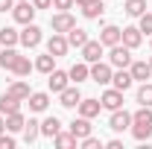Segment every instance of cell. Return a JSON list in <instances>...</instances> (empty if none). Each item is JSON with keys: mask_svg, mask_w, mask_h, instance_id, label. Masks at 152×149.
Listing matches in <instances>:
<instances>
[{"mask_svg": "<svg viewBox=\"0 0 152 149\" xmlns=\"http://www.w3.org/2000/svg\"><path fill=\"white\" fill-rule=\"evenodd\" d=\"M137 26H140L143 35H152V12H143V15L137 18Z\"/></svg>", "mask_w": 152, "mask_h": 149, "instance_id": "836d02e7", "label": "cell"}, {"mask_svg": "<svg viewBox=\"0 0 152 149\" xmlns=\"http://www.w3.org/2000/svg\"><path fill=\"white\" fill-rule=\"evenodd\" d=\"M70 131H73V134L79 137V140H82V137H88V134H91V120L79 114V117H76L73 123H70Z\"/></svg>", "mask_w": 152, "mask_h": 149, "instance_id": "7402d4cb", "label": "cell"}, {"mask_svg": "<svg viewBox=\"0 0 152 149\" xmlns=\"http://www.w3.org/2000/svg\"><path fill=\"white\" fill-rule=\"evenodd\" d=\"M99 102H102V108H108V111H117V108H123V91H117V88H108V91L99 96Z\"/></svg>", "mask_w": 152, "mask_h": 149, "instance_id": "4fadbf2b", "label": "cell"}, {"mask_svg": "<svg viewBox=\"0 0 152 149\" xmlns=\"http://www.w3.org/2000/svg\"><path fill=\"white\" fill-rule=\"evenodd\" d=\"M18 50H15V47H3V50H0V67H3V70H12V67H15V61H18Z\"/></svg>", "mask_w": 152, "mask_h": 149, "instance_id": "d4e9b609", "label": "cell"}, {"mask_svg": "<svg viewBox=\"0 0 152 149\" xmlns=\"http://www.w3.org/2000/svg\"><path fill=\"white\" fill-rule=\"evenodd\" d=\"M32 6H35V9H50L53 0H32Z\"/></svg>", "mask_w": 152, "mask_h": 149, "instance_id": "74e56055", "label": "cell"}, {"mask_svg": "<svg viewBox=\"0 0 152 149\" xmlns=\"http://www.w3.org/2000/svg\"><path fill=\"white\" fill-rule=\"evenodd\" d=\"M47 85H50V91H53V93H61L67 85H70V73H64V70H53V73H47Z\"/></svg>", "mask_w": 152, "mask_h": 149, "instance_id": "8fae6325", "label": "cell"}, {"mask_svg": "<svg viewBox=\"0 0 152 149\" xmlns=\"http://www.w3.org/2000/svg\"><path fill=\"white\" fill-rule=\"evenodd\" d=\"M79 99H82L79 85H67L64 91L58 93V105H64V108H76V105H79Z\"/></svg>", "mask_w": 152, "mask_h": 149, "instance_id": "7c38bea8", "label": "cell"}, {"mask_svg": "<svg viewBox=\"0 0 152 149\" xmlns=\"http://www.w3.org/2000/svg\"><path fill=\"white\" fill-rule=\"evenodd\" d=\"M76 108H79V114H82V117L94 120L96 114H99V108H102V102H99V99H79V105H76Z\"/></svg>", "mask_w": 152, "mask_h": 149, "instance_id": "2e32d148", "label": "cell"}, {"mask_svg": "<svg viewBox=\"0 0 152 149\" xmlns=\"http://www.w3.org/2000/svg\"><path fill=\"white\" fill-rule=\"evenodd\" d=\"M47 105H50V93L47 91L29 93V111H47Z\"/></svg>", "mask_w": 152, "mask_h": 149, "instance_id": "ac0fdd59", "label": "cell"}, {"mask_svg": "<svg viewBox=\"0 0 152 149\" xmlns=\"http://www.w3.org/2000/svg\"><path fill=\"white\" fill-rule=\"evenodd\" d=\"M23 114L15 111V114H6V131H23Z\"/></svg>", "mask_w": 152, "mask_h": 149, "instance_id": "1f68e13d", "label": "cell"}, {"mask_svg": "<svg viewBox=\"0 0 152 149\" xmlns=\"http://www.w3.org/2000/svg\"><path fill=\"white\" fill-rule=\"evenodd\" d=\"M32 70H35V64H32V61H29L26 56H18L15 67H12V73H15V76H29Z\"/></svg>", "mask_w": 152, "mask_h": 149, "instance_id": "f546056e", "label": "cell"}, {"mask_svg": "<svg viewBox=\"0 0 152 149\" xmlns=\"http://www.w3.org/2000/svg\"><path fill=\"white\" fill-rule=\"evenodd\" d=\"M111 85L114 88H117V91H129V88H132L134 85V79H132V73H129V67H117V70H114L111 73Z\"/></svg>", "mask_w": 152, "mask_h": 149, "instance_id": "ba28073f", "label": "cell"}, {"mask_svg": "<svg viewBox=\"0 0 152 149\" xmlns=\"http://www.w3.org/2000/svg\"><path fill=\"white\" fill-rule=\"evenodd\" d=\"M15 111H20V99H15L12 93H3L0 96V114L6 117V114H15Z\"/></svg>", "mask_w": 152, "mask_h": 149, "instance_id": "484cf974", "label": "cell"}, {"mask_svg": "<svg viewBox=\"0 0 152 149\" xmlns=\"http://www.w3.org/2000/svg\"><path fill=\"white\" fill-rule=\"evenodd\" d=\"M35 70H38V73H53V70H56V56H53V53L38 56L35 58Z\"/></svg>", "mask_w": 152, "mask_h": 149, "instance_id": "4316f807", "label": "cell"}, {"mask_svg": "<svg viewBox=\"0 0 152 149\" xmlns=\"http://www.w3.org/2000/svg\"><path fill=\"white\" fill-rule=\"evenodd\" d=\"M108 129H111V131H126V129H132V114L123 111V108L111 111V117H108Z\"/></svg>", "mask_w": 152, "mask_h": 149, "instance_id": "5b68a950", "label": "cell"}, {"mask_svg": "<svg viewBox=\"0 0 152 149\" xmlns=\"http://www.w3.org/2000/svg\"><path fill=\"white\" fill-rule=\"evenodd\" d=\"M41 26H35V23H23V29H20V44L26 47V50H35L38 44H41Z\"/></svg>", "mask_w": 152, "mask_h": 149, "instance_id": "3957f363", "label": "cell"}, {"mask_svg": "<svg viewBox=\"0 0 152 149\" xmlns=\"http://www.w3.org/2000/svg\"><path fill=\"white\" fill-rule=\"evenodd\" d=\"M120 44H126L129 50H137V47L143 44V32H140V26H126L123 35H120Z\"/></svg>", "mask_w": 152, "mask_h": 149, "instance_id": "30bf717a", "label": "cell"}, {"mask_svg": "<svg viewBox=\"0 0 152 149\" xmlns=\"http://www.w3.org/2000/svg\"><path fill=\"white\" fill-rule=\"evenodd\" d=\"M38 137H41V123H38L35 117H29V120L23 123V140H26V143H35Z\"/></svg>", "mask_w": 152, "mask_h": 149, "instance_id": "d6986e66", "label": "cell"}, {"mask_svg": "<svg viewBox=\"0 0 152 149\" xmlns=\"http://www.w3.org/2000/svg\"><path fill=\"white\" fill-rule=\"evenodd\" d=\"M6 93H12V96H15V99H20V102H23V99H29V85H26V82H20V79H15V82H12V85H9V88H6Z\"/></svg>", "mask_w": 152, "mask_h": 149, "instance_id": "cb8c5ba5", "label": "cell"}, {"mask_svg": "<svg viewBox=\"0 0 152 149\" xmlns=\"http://www.w3.org/2000/svg\"><path fill=\"white\" fill-rule=\"evenodd\" d=\"M102 50H105V47H102V41H99V38H96V41L88 38V41H85V47H82V61H88V64L99 61V58H102Z\"/></svg>", "mask_w": 152, "mask_h": 149, "instance_id": "8992f818", "label": "cell"}, {"mask_svg": "<svg viewBox=\"0 0 152 149\" xmlns=\"http://www.w3.org/2000/svg\"><path fill=\"white\" fill-rule=\"evenodd\" d=\"M105 146H108V149H123V140H117V137H114V140H108Z\"/></svg>", "mask_w": 152, "mask_h": 149, "instance_id": "ab89813d", "label": "cell"}, {"mask_svg": "<svg viewBox=\"0 0 152 149\" xmlns=\"http://www.w3.org/2000/svg\"><path fill=\"white\" fill-rule=\"evenodd\" d=\"M12 146H15V137L3 131V134H0V149H12Z\"/></svg>", "mask_w": 152, "mask_h": 149, "instance_id": "8d00e7d4", "label": "cell"}, {"mask_svg": "<svg viewBox=\"0 0 152 149\" xmlns=\"http://www.w3.org/2000/svg\"><path fill=\"white\" fill-rule=\"evenodd\" d=\"M149 44H152V35H149Z\"/></svg>", "mask_w": 152, "mask_h": 149, "instance_id": "ee69618b", "label": "cell"}, {"mask_svg": "<svg viewBox=\"0 0 152 149\" xmlns=\"http://www.w3.org/2000/svg\"><path fill=\"white\" fill-rule=\"evenodd\" d=\"M129 73H132L134 82H149L152 67H149V61H134V58H132V64H129Z\"/></svg>", "mask_w": 152, "mask_h": 149, "instance_id": "9a60e30c", "label": "cell"}, {"mask_svg": "<svg viewBox=\"0 0 152 149\" xmlns=\"http://www.w3.org/2000/svg\"><path fill=\"white\" fill-rule=\"evenodd\" d=\"M105 143L99 140V137H94V134H88V137H82V149H102Z\"/></svg>", "mask_w": 152, "mask_h": 149, "instance_id": "e575fe53", "label": "cell"}, {"mask_svg": "<svg viewBox=\"0 0 152 149\" xmlns=\"http://www.w3.org/2000/svg\"><path fill=\"white\" fill-rule=\"evenodd\" d=\"M35 6H32V0H15V6H12V18L15 23H32L35 18Z\"/></svg>", "mask_w": 152, "mask_h": 149, "instance_id": "7a4b0ae2", "label": "cell"}, {"mask_svg": "<svg viewBox=\"0 0 152 149\" xmlns=\"http://www.w3.org/2000/svg\"><path fill=\"white\" fill-rule=\"evenodd\" d=\"M108 64H111L114 70H117V67H129V64H132V50H129L126 44L108 47Z\"/></svg>", "mask_w": 152, "mask_h": 149, "instance_id": "6da1fadb", "label": "cell"}, {"mask_svg": "<svg viewBox=\"0 0 152 149\" xmlns=\"http://www.w3.org/2000/svg\"><path fill=\"white\" fill-rule=\"evenodd\" d=\"M137 102H140V105H152V82H140V88H137Z\"/></svg>", "mask_w": 152, "mask_h": 149, "instance_id": "d6a6232c", "label": "cell"}, {"mask_svg": "<svg viewBox=\"0 0 152 149\" xmlns=\"http://www.w3.org/2000/svg\"><path fill=\"white\" fill-rule=\"evenodd\" d=\"M12 6H15V0H0V12H12Z\"/></svg>", "mask_w": 152, "mask_h": 149, "instance_id": "f35d334b", "label": "cell"}, {"mask_svg": "<svg viewBox=\"0 0 152 149\" xmlns=\"http://www.w3.org/2000/svg\"><path fill=\"white\" fill-rule=\"evenodd\" d=\"M53 143H56L58 149H73L76 143H79V137H76L73 131H58L56 137H53Z\"/></svg>", "mask_w": 152, "mask_h": 149, "instance_id": "83f0119b", "label": "cell"}, {"mask_svg": "<svg viewBox=\"0 0 152 149\" xmlns=\"http://www.w3.org/2000/svg\"><path fill=\"white\" fill-rule=\"evenodd\" d=\"M111 73H114V67L105 64V61H94L91 64V79H94L96 85H108L111 82Z\"/></svg>", "mask_w": 152, "mask_h": 149, "instance_id": "52a82bcc", "label": "cell"}, {"mask_svg": "<svg viewBox=\"0 0 152 149\" xmlns=\"http://www.w3.org/2000/svg\"><path fill=\"white\" fill-rule=\"evenodd\" d=\"M120 35H123V29H120V26L105 23V26H102V32H99V41H102V47H114V44H120Z\"/></svg>", "mask_w": 152, "mask_h": 149, "instance_id": "5bb4252c", "label": "cell"}, {"mask_svg": "<svg viewBox=\"0 0 152 149\" xmlns=\"http://www.w3.org/2000/svg\"><path fill=\"white\" fill-rule=\"evenodd\" d=\"M85 41H88V32H85V29H79V26H73V29L67 32V44H70V47H79V50H82V47H85Z\"/></svg>", "mask_w": 152, "mask_h": 149, "instance_id": "f1b7e54d", "label": "cell"}, {"mask_svg": "<svg viewBox=\"0 0 152 149\" xmlns=\"http://www.w3.org/2000/svg\"><path fill=\"white\" fill-rule=\"evenodd\" d=\"M73 3H76V6H85V3H88V0H73Z\"/></svg>", "mask_w": 152, "mask_h": 149, "instance_id": "b9f144b4", "label": "cell"}, {"mask_svg": "<svg viewBox=\"0 0 152 149\" xmlns=\"http://www.w3.org/2000/svg\"><path fill=\"white\" fill-rule=\"evenodd\" d=\"M149 67H152V56H149Z\"/></svg>", "mask_w": 152, "mask_h": 149, "instance_id": "7bdbcfd3", "label": "cell"}, {"mask_svg": "<svg viewBox=\"0 0 152 149\" xmlns=\"http://www.w3.org/2000/svg\"><path fill=\"white\" fill-rule=\"evenodd\" d=\"M58 131H61V120L58 117H44L41 120V134L44 137H56Z\"/></svg>", "mask_w": 152, "mask_h": 149, "instance_id": "603a6c76", "label": "cell"}, {"mask_svg": "<svg viewBox=\"0 0 152 149\" xmlns=\"http://www.w3.org/2000/svg\"><path fill=\"white\" fill-rule=\"evenodd\" d=\"M123 9H126V15H129V18H140V15L146 12V0H126V6H123Z\"/></svg>", "mask_w": 152, "mask_h": 149, "instance_id": "4dcf8cb0", "label": "cell"}, {"mask_svg": "<svg viewBox=\"0 0 152 149\" xmlns=\"http://www.w3.org/2000/svg\"><path fill=\"white\" fill-rule=\"evenodd\" d=\"M15 44H20V32L15 26H3L0 29V47H15Z\"/></svg>", "mask_w": 152, "mask_h": 149, "instance_id": "44dd1931", "label": "cell"}, {"mask_svg": "<svg viewBox=\"0 0 152 149\" xmlns=\"http://www.w3.org/2000/svg\"><path fill=\"white\" fill-rule=\"evenodd\" d=\"M50 26H53V32L67 35V32L76 26V18L70 15V12H56V15H53V20H50Z\"/></svg>", "mask_w": 152, "mask_h": 149, "instance_id": "277c9868", "label": "cell"}, {"mask_svg": "<svg viewBox=\"0 0 152 149\" xmlns=\"http://www.w3.org/2000/svg\"><path fill=\"white\" fill-rule=\"evenodd\" d=\"M79 9H82V15H85L88 20H96L99 15H102V12H105L102 0H88V3H85V6H79Z\"/></svg>", "mask_w": 152, "mask_h": 149, "instance_id": "ffe728a7", "label": "cell"}, {"mask_svg": "<svg viewBox=\"0 0 152 149\" xmlns=\"http://www.w3.org/2000/svg\"><path fill=\"white\" fill-rule=\"evenodd\" d=\"M53 6H56L58 12H70L73 9V0H53Z\"/></svg>", "mask_w": 152, "mask_h": 149, "instance_id": "d590c367", "label": "cell"}, {"mask_svg": "<svg viewBox=\"0 0 152 149\" xmlns=\"http://www.w3.org/2000/svg\"><path fill=\"white\" fill-rule=\"evenodd\" d=\"M3 131H6V117L0 114V134H3Z\"/></svg>", "mask_w": 152, "mask_h": 149, "instance_id": "60d3db41", "label": "cell"}, {"mask_svg": "<svg viewBox=\"0 0 152 149\" xmlns=\"http://www.w3.org/2000/svg\"><path fill=\"white\" fill-rule=\"evenodd\" d=\"M67 73H70V82H73V85H79V82L91 79V64H88V61H79V64H73Z\"/></svg>", "mask_w": 152, "mask_h": 149, "instance_id": "e0dca14e", "label": "cell"}, {"mask_svg": "<svg viewBox=\"0 0 152 149\" xmlns=\"http://www.w3.org/2000/svg\"><path fill=\"white\" fill-rule=\"evenodd\" d=\"M70 50V44H67V35H61V32H53L50 35V41H47V53H53V56H64Z\"/></svg>", "mask_w": 152, "mask_h": 149, "instance_id": "9c48e42d", "label": "cell"}]
</instances>
